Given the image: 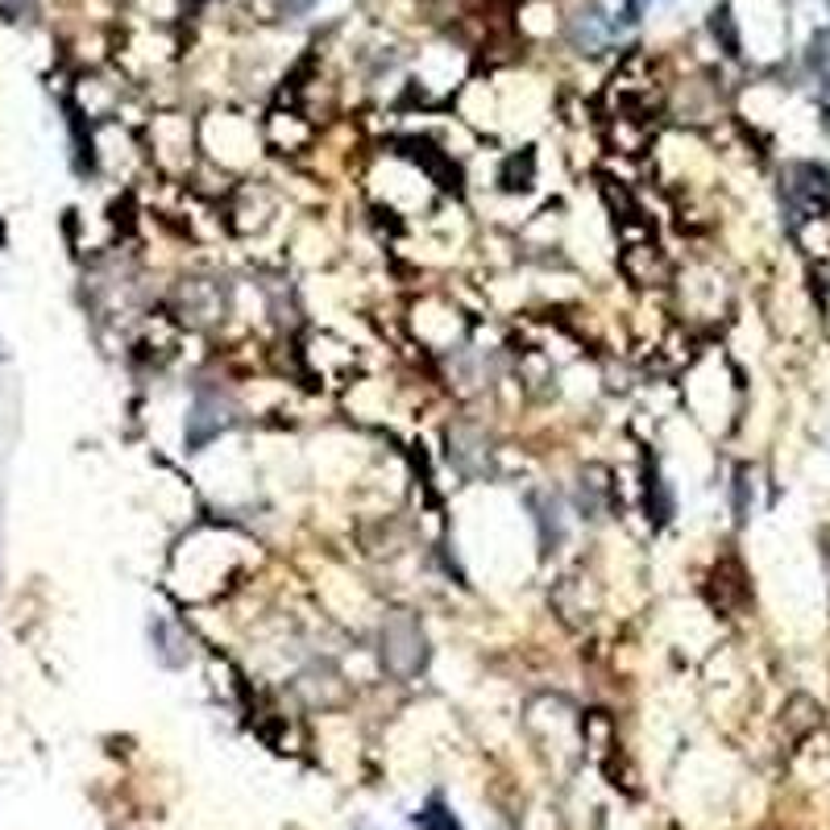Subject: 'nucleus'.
Returning <instances> with one entry per match:
<instances>
[{
    "label": "nucleus",
    "mask_w": 830,
    "mask_h": 830,
    "mask_svg": "<svg viewBox=\"0 0 830 830\" xmlns=\"http://www.w3.org/2000/svg\"><path fill=\"white\" fill-rule=\"evenodd\" d=\"M736 520H748V474L736 477Z\"/></svg>",
    "instance_id": "6"
},
{
    "label": "nucleus",
    "mask_w": 830,
    "mask_h": 830,
    "mask_svg": "<svg viewBox=\"0 0 830 830\" xmlns=\"http://www.w3.org/2000/svg\"><path fill=\"white\" fill-rule=\"evenodd\" d=\"M416 830H461V822L449 814V806L440 797H432L420 814H416Z\"/></svg>",
    "instance_id": "5"
},
{
    "label": "nucleus",
    "mask_w": 830,
    "mask_h": 830,
    "mask_svg": "<svg viewBox=\"0 0 830 830\" xmlns=\"http://www.w3.org/2000/svg\"><path fill=\"white\" fill-rule=\"evenodd\" d=\"M283 9H286V13H308L311 0H283Z\"/></svg>",
    "instance_id": "7"
},
{
    "label": "nucleus",
    "mask_w": 830,
    "mask_h": 830,
    "mask_svg": "<svg viewBox=\"0 0 830 830\" xmlns=\"http://www.w3.org/2000/svg\"><path fill=\"white\" fill-rule=\"evenodd\" d=\"M382 664H386L395 677H416L427 664L424 627L411 615H395L382 627Z\"/></svg>",
    "instance_id": "1"
},
{
    "label": "nucleus",
    "mask_w": 830,
    "mask_h": 830,
    "mask_svg": "<svg viewBox=\"0 0 830 830\" xmlns=\"http://www.w3.org/2000/svg\"><path fill=\"white\" fill-rule=\"evenodd\" d=\"M233 411H238V407L229 404V395H220V391H200L195 404L188 407V427H183L188 449L200 452L204 445H213L220 432H229V427L238 424Z\"/></svg>",
    "instance_id": "2"
},
{
    "label": "nucleus",
    "mask_w": 830,
    "mask_h": 830,
    "mask_svg": "<svg viewBox=\"0 0 830 830\" xmlns=\"http://www.w3.org/2000/svg\"><path fill=\"white\" fill-rule=\"evenodd\" d=\"M150 648H154V656H158L163 668H183V664L191 661L188 631H183L179 623L163 618V615L150 618Z\"/></svg>",
    "instance_id": "4"
},
{
    "label": "nucleus",
    "mask_w": 830,
    "mask_h": 830,
    "mask_svg": "<svg viewBox=\"0 0 830 830\" xmlns=\"http://www.w3.org/2000/svg\"><path fill=\"white\" fill-rule=\"evenodd\" d=\"M523 502H527V511H532L540 548H545V552H557V548L565 545V511H561V502L548 495V490H527Z\"/></svg>",
    "instance_id": "3"
}]
</instances>
